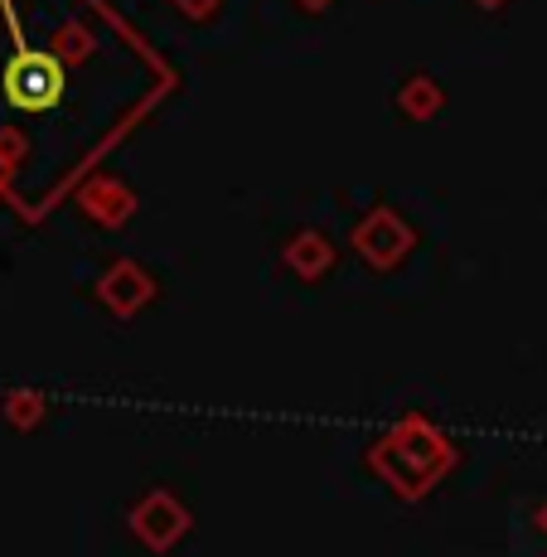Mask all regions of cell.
Returning a JSON list of instances; mask_svg holds the SVG:
<instances>
[{
  "mask_svg": "<svg viewBox=\"0 0 547 557\" xmlns=\"http://www.w3.org/2000/svg\"><path fill=\"white\" fill-rule=\"evenodd\" d=\"M402 107H407L412 116H432L436 107H442V92H436V83L412 78V83H407V92H402Z\"/></svg>",
  "mask_w": 547,
  "mask_h": 557,
  "instance_id": "2",
  "label": "cell"
},
{
  "mask_svg": "<svg viewBox=\"0 0 547 557\" xmlns=\"http://www.w3.org/2000/svg\"><path fill=\"white\" fill-rule=\"evenodd\" d=\"M5 98L15 107H25V112H49L63 98V63L53 53L25 49L5 69Z\"/></svg>",
  "mask_w": 547,
  "mask_h": 557,
  "instance_id": "1",
  "label": "cell"
},
{
  "mask_svg": "<svg viewBox=\"0 0 547 557\" xmlns=\"http://www.w3.org/2000/svg\"><path fill=\"white\" fill-rule=\"evenodd\" d=\"M179 10H189V15H209L213 10V0H175Z\"/></svg>",
  "mask_w": 547,
  "mask_h": 557,
  "instance_id": "3",
  "label": "cell"
},
{
  "mask_svg": "<svg viewBox=\"0 0 547 557\" xmlns=\"http://www.w3.org/2000/svg\"><path fill=\"white\" fill-rule=\"evenodd\" d=\"M480 5H485V10H499V5H504V0H480Z\"/></svg>",
  "mask_w": 547,
  "mask_h": 557,
  "instance_id": "5",
  "label": "cell"
},
{
  "mask_svg": "<svg viewBox=\"0 0 547 557\" xmlns=\"http://www.w3.org/2000/svg\"><path fill=\"white\" fill-rule=\"evenodd\" d=\"M300 5H310V10H325V5H330V0H300Z\"/></svg>",
  "mask_w": 547,
  "mask_h": 557,
  "instance_id": "4",
  "label": "cell"
}]
</instances>
